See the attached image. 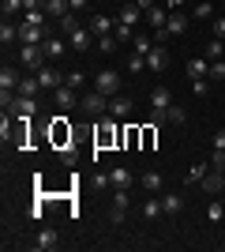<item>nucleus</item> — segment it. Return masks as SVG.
<instances>
[{
    "label": "nucleus",
    "instance_id": "obj_1",
    "mask_svg": "<svg viewBox=\"0 0 225 252\" xmlns=\"http://www.w3.org/2000/svg\"><path fill=\"white\" fill-rule=\"evenodd\" d=\"M94 91H101L105 98L120 94V72L117 68H101V72L94 75Z\"/></svg>",
    "mask_w": 225,
    "mask_h": 252
},
{
    "label": "nucleus",
    "instance_id": "obj_2",
    "mask_svg": "<svg viewBox=\"0 0 225 252\" xmlns=\"http://www.w3.org/2000/svg\"><path fill=\"white\" fill-rule=\"evenodd\" d=\"M45 61H49V57H45L42 45H23V42H19V64L26 68V72H38Z\"/></svg>",
    "mask_w": 225,
    "mask_h": 252
},
{
    "label": "nucleus",
    "instance_id": "obj_3",
    "mask_svg": "<svg viewBox=\"0 0 225 252\" xmlns=\"http://www.w3.org/2000/svg\"><path fill=\"white\" fill-rule=\"evenodd\" d=\"M79 109L90 113V117H101V113H109V98L101 94V91H86V94L79 98Z\"/></svg>",
    "mask_w": 225,
    "mask_h": 252
},
{
    "label": "nucleus",
    "instance_id": "obj_4",
    "mask_svg": "<svg viewBox=\"0 0 225 252\" xmlns=\"http://www.w3.org/2000/svg\"><path fill=\"white\" fill-rule=\"evenodd\" d=\"M34 75H38V83H42V91H56V87L64 83V75L56 72L53 64H42V68H38Z\"/></svg>",
    "mask_w": 225,
    "mask_h": 252
},
{
    "label": "nucleus",
    "instance_id": "obj_5",
    "mask_svg": "<svg viewBox=\"0 0 225 252\" xmlns=\"http://www.w3.org/2000/svg\"><path fill=\"white\" fill-rule=\"evenodd\" d=\"M53 102H56V109H75V105H79V94H75V87L60 83L53 91Z\"/></svg>",
    "mask_w": 225,
    "mask_h": 252
},
{
    "label": "nucleus",
    "instance_id": "obj_6",
    "mask_svg": "<svg viewBox=\"0 0 225 252\" xmlns=\"http://www.w3.org/2000/svg\"><path fill=\"white\" fill-rule=\"evenodd\" d=\"M143 15H147V11H143L139 4L131 0V4H124V8H120L117 23H120V27H131V31H135V27H139V19H143Z\"/></svg>",
    "mask_w": 225,
    "mask_h": 252
},
{
    "label": "nucleus",
    "instance_id": "obj_7",
    "mask_svg": "<svg viewBox=\"0 0 225 252\" xmlns=\"http://www.w3.org/2000/svg\"><path fill=\"white\" fill-rule=\"evenodd\" d=\"M42 49H45V57H49V61H60V57H64V49H68V42L64 38H60V34H45V42H42Z\"/></svg>",
    "mask_w": 225,
    "mask_h": 252
},
{
    "label": "nucleus",
    "instance_id": "obj_8",
    "mask_svg": "<svg viewBox=\"0 0 225 252\" xmlns=\"http://www.w3.org/2000/svg\"><path fill=\"white\" fill-rule=\"evenodd\" d=\"M45 27H30V23H19V42L23 45H42L45 42Z\"/></svg>",
    "mask_w": 225,
    "mask_h": 252
},
{
    "label": "nucleus",
    "instance_id": "obj_9",
    "mask_svg": "<svg viewBox=\"0 0 225 252\" xmlns=\"http://www.w3.org/2000/svg\"><path fill=\"white\" fill-rule=\"evenodd\" d=\"M147 68L150 72H165V68H169V49H165V45H154V49L147 53Z\"/></svg>",
    "mask_w": 225,
    "mask_h": 252
},
{
    "label": "nucleus",
    "instance_id": "obj_10",
    "mask_svg": "<svg viewBox=\"0 0 225 252\" xmlns=\"http://www.w3.org/2000/svg\"><path fill=\"white\" fill-rule=\"evenodd\" d=\"M128 200H131V189H117V196H113V211H109V219H113V222L124 219V211H128Z\"/></svg>",
    "mask_w": 225,
    "mask_h": 252
},
{
    "label": "nucleus",
    "instance_id": "obj_11",
    "mask_svg": "<svg viewBox=\"0 0 225 252\" xmlns=\"http://www.w3.org/2000/svg\"><path fill=\"white\" fill-rule=\"evenodd\" d=\"M131 105H135L131 94H113V98H109V117H128Z\"/></svg>",
    "mask_w": 225,
    "mask_h": 252
},
{
    "label": "nucleus",
    "instance_id": "obj_12",
    "mask_svg": "<svg viewBox=\"0 0 225 252\" xmlns=\"http://www.w3.org/2000/svg\"><path fill=\"white\" fill-rule=\"evenodd\" d=\"M19 83H23V75L11 68V64H4L0 68V91H19Z\"/></svg>",
    "mask_w": 225,
    "mask_h": 252
},
{
    "label": "nucleus",
    "instance_id": "obj_13",
    "mask_svg": "<svg viewBox=\"0 0 225 252\" xmlns=\"http://www.w3.org/2000/svg\"><path fill=\"white\" fill-rule=\"evenodd\" d=\"M117 31V23L109 19V15H94V19H90V34H94V38H105V34H113Z\"/></svg>",
    "mask_w": 225,
    "mask_h": 252
},
{
    "label": "nucleus",
    "instance_id": "obj_14",
    "mask_svg": "<svg viewBox=\"0 0 225 252\" xmlns=\"http://www.w3.org/2000/svg\"><path fill=\"white\" fill-rule=\"evenodd\" d=\"M68 42H72V49H75V53H86V49H90V42H94V34L79 27V31H72V34H68Z\"/></svg>",
    "mask_w": 225,
    "mask_h": 252
},
{
    "label": "nucleus",
    "instance_id": "obj_15",
    "mask_svg": "<svg viewBox=\"0 0 225 252\" xmlns=\"http://www.w3.org/2000/svg\"><path fill=\"white\" fill-rule=\"evenodd\" d=\"M139 185H143V189L150 192V196H158V192L165 189V181H161V173H158V169H150V173H143V177H139Z\"/></svg>",
    "mask_w": 225,
    "mask_h": 252
},
{
    "label": "nucleus",
    "instance_id": "obj_16",
    "mask_svg": "<svg viewBox=\"0 0 225 252\" xmlns=\"http://www.w3.org/2000/svg\"><path fill=\"white\" fill-rule=\"evenodd\" d=\"M161 211H165V215H180L184 211V196L180 192H165V196H161Z\"/></svg>",
    "mask_w": 225,
    "mask_h": 252
},
{
    "label": "nucleus",
    "instance_id": "obj_17",
    "mask_svg": "<svg viewBox=\"0 0 225 252\" xmlns=\"http://www.w3.org/2000/svg\"><path fill=\"white\" fill-rule=\"evenodd\" d=\"M154 34H135V38H131V53H139V57H147L150 49H154Z\"/></svg>",
    "mask_w": 225,
    "mask_h": 252
},
{
    "label": "nucleus",
    "instance_id": "obj_18",
    "mask_svg": "<svg viewBox=\"0 0 225 252\" xmlns=\"http://www.w3.org/2000/svg\"><path fill=\"white\" fill-rule=\"evenodd\" d=\"M15 42H19V27L11 19H4V27H0V45L8 49V45H15Z\"/></svg>",
    "mask_w": 225,
    "mask_h": 252
},
{
    "label": "nucleus",
    "instance_id": "obj_19",
    "mask_svg": "<svg viewBox=\"0 0 225 252\" xmlns=\"http://www.w3.org/2000/svg\"><path fill=\"white\" fill-rule=\"evenodd\" d=\"M199 189H203V192H210V196H214L218 189H225V185H222V173H218V169H206V177L199 181Z\"/></svg>",
    "mask_w": 225,
    "mask_h": 252
},
{
    "label": "nucleus",
    "instance_id": "obj_20",
    "mask_svg": "<svg viewBox=\"0 0 225 252\" xmlns=\"http://www.w3.org/2000/svg\"><path fill=\"white\" fill-rule=\"evenodd\" d=\"M150 105H154V109H169V105H173V94L165 91V87H154V91H150Z\"/></svg>",
    "mask_w": 225,
    "mask_h": 252
},
{
    "label": "nucleus",
    "instance_id": "obj_21",
    "mask_svg": "<svg viewBox=\"0 0 225 252\" xmlns=\"http://www.w3.org/2000/svg\"><path fill=\"white\" fill-rule=\"evenodd\" d=\"M188 75H192V79H210V61H206V57H199V61H188Z\"/></svg>",
    "mask_w": 225,
    "mask_h": 252
},
{
    "label": "nucleus",
    "instance_id": "obj_22",
    "mask_svg": "<svg viewBox=\"0 0 225 252\" xmlns=\"http://www.w3.org/2000/svg\"><path fill=\"white\" fill-rule=\"evenodd\" d=\"M38 91H42V83H38V75H23V83L15 94H26V98H38Z\"/></svg>",
    "mask_w": 225,
    "mask_h": 252
},
{
    "label": "nucleus",
    "instance_id": "obj_23",
    "mask_svg": "<svg viewBox=\"0 0 225 252\" xmlns=\"http://www.w3.org/2000/svg\"><path fill=\"white\" fill-rule=\"evenodd\" d=\"M109 185H113V189H131V173L124 166H117L113 173H109Z\"/></svg>",
    "mask_w": 225,
    "mask_h": 252
},
{
    "label": "nucleus",
    "instance_id": "obj_24",
    "mask_svg": "<svg viewBox=\"0 0 225 252\" xmlns=\"http://www.w3.org/2000/svg\"><path fill=\"white\" fill-rule=\"evenodd\" d=\"M45 11L60 19V15H68V11H72V0H45Z\"/></svg>",
    "mask_w": 225,
    "mask_h": 252
},
{
    "label": "nucleus",
    "instance_id": "obj_25",
    "mask_svg": "<svg viewBox=\"0 0 225 252\" xmlns=\"http://www.w3.org/2000/svg\"><path fill=\"white\" fill-rule=\"evenodd\" d=\"M56 245H60L56 230H42V233H38V249H45V252H49V249H56Z\"/></svg>",
    "mask_w": 225,
    "mask_h": 252
},
{
    "label": "nucleus",
    "instance_id": "obj_26",
    "mask_svg": "<svg viewBox=\"0 0 225 252\" xmlns=\"http://www.w3.org/2000/svg\"><path fill=\"white\" fill-rule=\"evenodd\" d=\"M184 27H188V19H184V11H169V27H165V31H169V34H180Z\"/></svg>",
    "mask_w": 225,
    "mask_h": 252
},
{
    "label": "nucleus",
    "instance_id": "obj_27",
    "mask_svg": "<svg viewBox=\"0 0 225 252\" xmlns=\"http://www.w3.org/2000/svg\"><path fill=\"white\" fill-rule=\"evenodd\" d=\"M222 57H225V42H222V38H214V42L206 45V61H222Z\"/></svg>",
    "mask_w": 225,
    "mask_h": 252
},
{
    "label": "nucleus",
    "instance_id": "obj_28",
    "mask_svg": "<svg viewBox=\"0 0 225 252\" xmlns=\"http://www.w3.org/2000/svg\"><path fill=\"white\" fill-rule=\"evenodd\" d=\"M210 83H225V57L222 61H210Z\"/></svg>",
    "mask_w": 225,
    "mask_h": 252
},
{
    "label": "nucleus",
    "instance_id": "obj_29",
    "mask_svg": "<svg viewBox=\"0 0 225 252\" xmlns=\"http://www.w3.org/2000/svg\"><path fill=\"white\" fill-rule=\"evenodd\" d=\"M128 72H131V75L147 72V57H139V53H131V57H128Z\"/></svg>",
    "mask_w": 225,
    "mask_h": 252
},
{
    "label": "nucleus",
    "instance_id": "obj_30",
    "mask_svg": "<svg viewBox=\"0 0 225 252\" xmlns=\"http://www.w3.org/2000/svg\"><path fill=\"white\" fill-rule=\"evenodd\" d=\"M143 215H147V219H158V215H165V211H161V200H154V196H150V200L143 203Z\"/></svg>",
    "mask_w": 225,
    "mask_h": 252
},
{
    "label": "nucleus",
    "instance_id": "obj_31",
    "mask_svg": "<svg viewBox=\"0 0 225 252\" xmlns=\"http://www.w3.org/2000/svg\"><path fill=\"white\" fill-rule=\"evenodd\" d=\"M192 15H195V19H210V15H214V4H210V0H199Z\"/></svg>",
    "mask_w": 225,
    "mask_h": 252
},
{
    "label": "nucleus",
    "instance_id": "obj_32",
    "mask_svg": "<svg viewBox=\"0 0 225 252\" xmlns=\"http://www.w3.org/2000/svg\"><path fill=\"white\" fill-rule=\"evenodd\" d=\"M0 8H4V19H11L15 11H26V8H23V0H0Z\"/></svg>",
    "mask_w": 225,
    "mask_h": 252
},
{
    "label": "nucleus",
    "instance_id": "obj_33",
    "mask_svg": "<svg viewBox=\"0 0 225 252\" xmlns=\"http://www.w3.org/2000/svg\"><path fill=\"white\" fill-rule=\"evenodd\" d=\"M192 94H199V98L210 94V79H206V75H203V79H192Z\"/></svg>",
    "mask_w": 225,
    "mask_h": 252
},
{
    "label": "nucleus",
    "instance_id": "obj_34",
    "mask_svg": "<svg viewBox=\"0 0 225 252\" xmlns=\"http://www.w3.org/2000/svg\"><path fill=\"white\" fill-rule=\"evenodd\" d=\"M113 38H117L120 45H128L131 38H135V31H131V27H120V23H117V31H113Z\"/></svg>",
    "mask_w": 225,
    "mask_h": 252
},
{
    "label": "nucleus",
    "instance_id": "obj_35",
    "mask_svg": "<svg viewBox=\"0 0 225 252\" xmlns=\"http://www.w3.org/2000/svg\"><path fill=\"white\" fill-rule=\"evenodd\" d=\"M60 31H79V19H75V11H68V15H60Z\"/></svg>",
    "mask_w": 225,
    "mask_h": 252
},
{
    "label": "nucleus",
    "instance_id": "obj_36",
    "mask_svg": "<svg viewBox=\"0 0 225 252\" xmlns=\"http://www.w3.org/2000/svg\"><path fill=\"white\" fill-rule=\"evenodd\" d=\"M117 38H113V34H105V38H98V49H101V53H117Z\"/></svg>",
    "mask_w": 225,
    "mask_h": 252
},
{
    "label": "nucleus",
    "instance_id": "obj_37",
    "mask_svg": "<svg viewBox=\"0 0 225 252\" xmlns=\"http://www.w3.org/2000/svg\"><path fill=\"white\" fill-rule=\"evenodd\" d=\"M64 83H68V87H75V91H79V87L86 83V75L79 72V68H75V72H68V75H64Z\"/></svg>",
    "mask_w": 225,
    "mask_h": 252
},
{
    "label": "nucleus",
    "instance_id": "obj_38",
    "mask_svg": "<svg viewBox=\"0 0 225 252\" xmlns=\"http://www.w3.org/2000/svg\"><path fill=\"white\" fill-rule=\"evenodd\" d=\"M206 169H210V166H203V162H199V166H192V169H188V181H192V185H199V181L206 177Z\"/></svg>",
    "mask_w": 225,
    "mask_h": 252
},
{
    "label": "nucleus",
    "instance_id": "obj_39",
    "mask_svg": "<svg viewBox=\"0 0 225 252\" xmlns=\"http://www.w3.org/2000/svg\"><path fill=\"white\" fill-rule=\"evenodd\" d=\"M206 219H210V222H222V219H225V207H222V203L214 200L210 207H206Z\"/></svg>",
    "mask_w": 225,
    "mask_h": 252
},
{
    "label": "nucleus",
    "instance_id": "obj_40",
    "mask_svg": "<svg viewBox=\"0 0 225 252\" xmlns=\"http://www.w3.org/2000/svg\"><path fill=\"white\" fill-rule=\"evenodd\" d=\"M210 169L225 173V151H218V147H214V155H210Z\"/></svg>",
    "mask_w": 225,
    "mask_h": 252
},
{
    "label": "nucleus",
    "instance_id": "obj_41",
    "mask_svg": "<svg viewBox=\"0 0 225 252\" xmlns=\"http://www.w3.org/2000/svg\"><path fill=\"white\" fill-rule=\"evenodd\" d=\"M165 121H173V125H184V109H180V105H169V109H165Z\"/></svg>",
    "mask_w": 225,
    "mask_h": 252
},
{
    "label": "nucleus",
    "instance_id": "obj_42",
    "mask_svg": "<svg viewBox=\"0 0 225 252\" xmlns=\"http://www.w3.org/2000/svg\"><path fill=\"white\" fill-rule=\"evenodd\" d=\"M154 128H158V125H150V128H143V147H154Z\"/></svg>",
    "mask_w": 225,
    "mask_h": 252
},
{
    "label": "nucleus",
    "instance_id": "obj_43",
    "mask_svg": "<svg viewBox=\"0 0 225 252\" xmlns=\"http://www.w3.org/2000/svg\"><path fill=\"white\" fill-rule=\"evenodd\" d=\"M23 8L26 11H45V0H23Z\"/></svg>",
    "mask_w": 225,
    "mask_h": 252
},
{
    "label": "nucleus",
    "instance_id": "obj_44",
    "mask_svg": "<svg viewBox=\"0 0 225 252\" xmlns=\"http://www.w3.org/2000/svg\"><path fill=\"white\" fill-rule=\"evenodd\" d=\"M214 147L225 151V128H218V132H214Z\"/></svg>",
    "mask_w": 225,
    "mask_h": 252
},
{
    "label": "nucleus",
    "instance_id": "obj_45",
    "mask_svg": "<svg viewBox=\"0 0 225 252\" xmlns=\"http://www.w3.org/2000/svg\"><path fill=\"white\" fill-rule=\"evenodd\" d=\"M214 38H222V42H225V19L214 23Z\"/></svg>",
    "mask_w": 225,
    "mask_h": 252
},
{
    "label": "nucleus",
    "instance_id": "obj_46",
    "mask_svg": "<svg viewBox=\"0 0 225 252\" xmlns=\"http://www.w3.org/2000/svg\"><path fill=\"white\" fill-rule=\"evenodd\" d=\"M135 4H139L143 11H150V8H158V4H154V0H135Z\"/></svg>",
    "mask_w": 225,
    "mask_h": 252
},
{
    "label": "nucleus",
    "instance_id": "obj_47",
    "mask_svg": "<svg viewBox=\"0 0 225 252\" xmlns=\"http://www.w3.org/2000/svg\"><path fill=\"white\" fill-rule=\"evenodd\" d=\"M75 8H86V0H72V11H75Z\"/></svg>",
    "mask_w": 225,
    "mask_h": 252
},
{
    "label": "nucleus",
    "instance_id": "obj_48",
    "mask_svg": "<svg viewBox=\"0 0 225 252\" xmlns=\"http://www.w3.org/2000/svg\"><path fill=\"white\" fill-rule=\"evenodd\" d=\"M222 185H225V173H222Z\"/></svg>",
    "mask_w": 225,
    "mask_h": 252
}]
</instances>
